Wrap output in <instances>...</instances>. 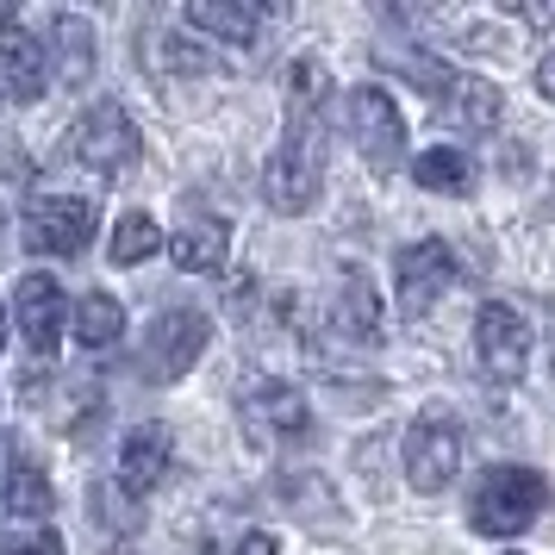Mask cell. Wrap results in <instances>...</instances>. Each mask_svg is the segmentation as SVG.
<instances>
[{
    "instance_id": "obj_1",
    "label": "cell",
    "mask_w": 555,
    "mask_h": 555,
    "mask_svg": "<svg viewBox=\"0 0 555 555\" xmlns=\"http://www.w3.org/2000/svg\"><path fill=\"white\" fill-rule=\"evenodd\" d=\"M325 144H331V76L325 63L300 56L287 76V138L262 176L275 212H312L325 194Z\"/></svg>"
},
{
    "instance_id": "obj_2",
    "label": "cell",
    "mask_w": 555,
    "mask_h": 555,
    "mask_svg": "<svg viewBox=\"0 0 555 555\" xmlns=\"http://www.w3.org/2000/svg\"><path fill=\"white\" fill-rule=\"evenodd\" d=\"M543 505H550V487L543 475H530V468H493V475L475 480V500H468V525L480 537H518L543 518Z\"/></svg>"
},
{
    "instance_id": "obj_3",
    "label": "cell",
    "mask_w": 555,
    "mask_h": 555,
    "mask_svg": "<svg viewBox=\"0 0 555 555\" xmlns=\"http://www.w3.org/2000/svg\"><path fill=\"white\" fill-rule=\"evenodd\" d=\"M206 350H212V319H206L201 306H169L144 331V362L138 369L151 380H181V375H194V362Z\"/></svg>"
},
{
    "instance_id": "obj_4",
    "label": "cell",
    "mask_w": 555,
    "mask_h": 555,
    "mask_svg": "<svg viewBox=\"0 0 555 555\" xmlns=\"http://www.w3.org/2000/svg\"><path fill=\"white\" fill-rule=\"evenodd\" d=\"M69 151H76V163H88L94 176L119 181L131 163H138L144 138H138V126H131V113L119 101H94L81 113V126L69 131Z\"/></svg>"
},
{
    "instance_id": "obj_5",
    "label": "cell",
    "mask_w": 555,
    "mask_h": 555,
    "mask_svg": "<svg viewBox=\"0 0 555 555\" xmlns=\"http://www.w3.org/2000/svg\"><path fill=\"white\" fill-rule=\"evenodd\" d=\"M462 468V425H455V412L443 405H425L412 430H405V480L418 487V493H443Z\"/></svg>"
},
{
    "instance_id": "obj_6",
    "label": "cell",
    "mask_w": 555,
    "mask_h": 555,
    "mask_svg": "<svg viewBox=\"0 0 555 555\" xmlns=\"http://www.w3.org/2000/svg\"><path fill=\"white\" fill-rule=\"evenodd\" d=\"M350 138H356V151H362V163H369L375 176H393V169H400L405 119H400V106H393L387 88H375V81L350 88Z\"/></svg>"
},
{
    "instance_id": "obj_7",
    "label": "cell",
    "mask_w": 555,
    "mask_h": 555,
    "mask_svg": "<svg viewBox=\"0 0 555 555\" xmlns=\"http://www.w3.org/2000/svg\"><path fill=\"white\" fill-rule=\"evenodd\" d=\"M94 219H101V212H94L88 201L51 194V201H31L20 237H26V250H38V256H81L88 237H94Z\"/></svg>"
},
{
    "instance_id": "obj_8",
    "label": "cell",
    "mask_w": 555,
    "mask_h": 555,
    "mask_svg": "<svg viewBox=\"0 0 555 555\" xmlns=\"http://www.w3.org/2000/svg\"><path fill=\"white\" fill-rule=\"evenodd\" d=\"M475 356L493 380H525L530 369V325L505 300H487L475 312Z\"/></svg>"
},
{
    "instance_id": "obj_9",
    "label": "cell",
    "mask_w": 555,
    "mask_h": 555,
    "mask_svg": "<svg viewBox=\"0 0 555 555\" xmlns=\"http://www.w3.org/2000/svg\"><path fill=\"white\" fill-rule=\"evenodd\" d=\"M450 281H455V250L443 237H425V244H412V250L393 256V294H400L405 319L430 312V300H437Z\"/></svg>"
},
{
    "instance_id": "obj_10",
    "label": "cell",
    "mask_w": 555,
    "mask_h": 555,
    "mask_svg": "<svg viewBox=\"0 0 555 555\" xmlns=\"http://www.w3.org/2000/svg\"><path fill=\"white\" fill-rule=\"evenodd\" d=\"M13 319H20V337H26V350L51 356L63 344V325H69V300H63V287L56 275H26L13 287Z\"/></svg>"
},
{
    "instance_id": "obj_11",
    "label": "cell",
    "mask_w": 555,
    "mask_h": 555,
    "mask_svg": "<svg viewBox=\"0 0 555 555\" xmlns=\"http://www.w3.org/2000/svg\"><path fill=\"white\" fill-rule=\"evenodd\" d=\"M244 430L256 443H287L306 430V393L287 380H262L250 400H244Z\"/></svg>"
},
{
    "instance_id": "obj_12",
    "label": "cell",
    "mask_w": 555,
    "mask_h": 555,
    "mask_svg": "<svg viewBox=\"0 0 555 555\" xmlns=\"http://www.w3.org/2000/svg\"><path fill=\"white\" fill-rule=\"evenodd\" d=\"M44 76H51V51L31 38V31H7L0 38V101L7 106H31L44 94Z\"/></svg>"
},
{
    "instance_id": "obj_13",
    "label": "cell",
    "mask_w": 555,
    "mask_h": 555,
    "mask_svg": "<svg viewBox=\"0 0 555 555\" xmlns=\"http://www.w3.org/2000/svg\"><path fill=\"white\" fill-rule=\"evenodd\" d=\"M169 256H176L181 275H219L231 256V225L212 219V212H188L181 231L169 237Z\"/></svg>"
},
{
    "instance_id": "obj_14",
    "label": "cell",
    "mask_w": 555,
    "mask_h": 555,
    "mask_svg": "<svg viewBox=\"0 0 555 555\" xmlns=\"http://www.w3.org/2000/svg\"><path fill=\"white\" fill-rule=\"evenodd\" d=\"M500 113H505V94L493 88V81H480V76H455L450 81V94L437 101V119L455 131H493L500 126Z\"/></svg>"
},
{
    "instance_id": "obj_15",
    "label": "cell",
    "mask_w": 555,
    "mask_h": 555,
    "mask_svg": "<svg viewBox=\"0 0 555 555\" xmlns=\"http://www.w3.org/2000/svg\"><path fill=\"white\" fill-rule=\"evenodd\" d=\"M163 475H169V430L163 425L126 430V443H119V487L126 493H151Z\"/></svg>"
},
{
    "instance_id": "obj_16",
    "label": "cell",
    "mask_w": 555,
    "mask_h": 555,
    "mask_svg": "<svg viewBox=\"0 0 555 555\" xmlns=\"http://www.w3.org/2000/svg\"><path fill=\"white\" fill-rule=\"evenodd\" d=\"M331 312H337V331L350 344H380V300H375V281L362 275V269H344Z\"/></svg>"
},
{
    "instance_id": "obj_17",
    "label": "cell",
    "mask_w": 555,
    "mask_h": 555,
    "mask_svg": "<svg viewBox=\"0 0 555 555\" xmlns=\"http://www.w3.org/2000/svg\"><path fill=\"white\" fill-rule=\"evenodd\" d=\"M51 38H56L51 76L63 81V88H88V76H94V26H88L81 13H56Z\"/></svg>"
},
{
    "instance_id": "obj_18",
    "label": "cell",
    "mask_w": 555,
    "mask_h": 555,
    "mask_svg": "<svg viewBox=\"0 0 555 555\" xmlns=\"http://www.w3.org/2000/svg\"><path fill=\"white\" fill-rule=\"evenodd\" d=\"M0 500H7V512H20V518H31V525H44L51 518V480H44V468L31 462L26 450L7 455V480H0Z\"/></svg>"
},
{
    "instance_id": "obj_19",
    "label": "cell",
    "mask_w": 555,
    "mask_h": 555,
    "mask_svg": "<svg viewBox=\"0 0 555 555\" xmlns=\"http://www.w3.org/2000/svg\"><path fill=\"white\" fill-rule=\"evenodd\" d=\"M188 26L212 31V38H225V44H250L256 31H262V13L244 7V0H188Z\"/></svg>"
},
{
    "instance_id": "obj_20",
    "label": "cell",
    "mask_w": 555,
    "mask_h": 555,
    "mask_svg": "<svg viewBox=\"0 0 555 555\" xmlns=\"http://www.w3.org/2000/svg\"><path fill=\"white\" fill-rule=\"evenodd\" d=\"M412 176H418V188H430V194H450V201H468V194H475V163H468V151H450V144L418 151Z\"/></svg>"
},
{
    "instance_id": "obj_21",
    "label": "cell",
    "mask_w": 555,
    "mask_h": 555,
    "mask_svg": "<svg viewBox=\"0 0 555 555\" xmlns=\"http://www.w3.org/2000/svg\"><path fill=\"white\" fill-rule=\"evenodd\" d=\"M76 337H81V350H113L119 337H126V306L113 300V294H81L76 300Z\"/></svg>"
},
{
    "instance_id": "obj_22",
    "label": "cell",
    "mask_w": 555,
    "mask_h": 555,
    "mask_svg": "<svg viewBox=\"0 0 555 555\" xmlns=\"http://www.w3.org/2000/svg\"><path fill=\"white\" fill-rule=\"evenodd\" d=\"M156 250H169V244H163V231H156L151 212H126V219L113 225V244H106V256H113L119 269H138V262H151Z\"/></svg>"
},
{
    "instance_id": "obj_23",
    "label": "cell",
    "mask_w": 555,
    "mask_h": 555,
    "mask_svg": "<svg viewBox=\"0 0 555 555\" xmlns=\"http://www.w3.org/2000/svg\"><path fill=\"white\" fill-rule=\"evenodd\" d=\"M281 493H287V500H281V505H287V512H294V518H306V525H337V512H331V480H319V475H300V480H294V475H287V480H281Z\"/></svg>"
},
{
    "instance_id": "obj_24",
    "label": "cell",
    "mask_w": 555,
    "mask_h": 555,
    "mask_svg": "<svg viewBox=\"0 0 555 555\" xmlns=\"http://www.w3.org/2000/svg\"><path fill=\"white\" fill-rule=\"evenodd\" d=\"M0 550H7V555H63V537H56L51 525H38V530H7V537H0Z\"/></svg>"
},
{
    "instance_id": "obj_25",
    "label": "cell",
    "mask_w": 555,
    "mask_h": 555,
    "mask_svg": "<svg viewBox=\"0 0 555 555\" xmlns=\"http://www.w3.org/2000/svg\"><path fill=\"white\" fill-rule=\"evenodd\" d=\"M94 512H101L113 530H131L138 518H144L138 505H126V487H101V493H94Z\"/></svg>"
},
{
    "instance_id": "obj_26",
    "label": "cell",
    "mask_w": 555,
    "mask_h": 555,
    "mask_svg": "<svg viewBox=\"0 0 555 555\" xmlns=\"http://www.w3.org/2000/svg\"><path fill=\"white\" fill-rule=\"evenodd\" d=\"M231 555H281V543L269 537V530H244V537H237V550H231Z\"/></svg>"
},
{
    "instance_id": "obj_27",
    "label": "cell",
    "mask_w": 555,
    "mask_h": 555,
    "mask_svg": "<svg viewBox=\"0 0 555 555\" xmlns=\"http://www.w3.org/2000/svg\"><path fill=\"white\" fill-rule=\"evenodd\" d=\"M0 176H13V181H26V176H31L26 156H20V144H13V138H0Z\"/></svg>"
},
{
    "instance_id": "obj_28",
    "label": "cell",
    "mask_w": 555,
    "mask_h": 555,
    "mask_svg": "<svg viewBox=\"0 0 555 555\" xmlns=\"http://www.w3.org/2000/svg\"><path fill=\"white\" fill-rule=\"evenodd\" d=\"M537 94H543V101H555V51L537 63Z\"/></svg>"
},
{
    "instance_id": "obj_29",
    "label": "cell",
    "mask_w": 555,
    "mask_h": 555,
    "mask_svg": "<svg viewBox=\"0 0 555 555\" xmlns=\"http://www.w3.org/2000/svg\"><path fill=\"white\" fill-rule=\"evenodd\" d=\"M7 31H13V7H7V0H0V38H7Z\"/></svg>"
}]
</instances>
